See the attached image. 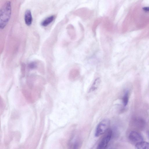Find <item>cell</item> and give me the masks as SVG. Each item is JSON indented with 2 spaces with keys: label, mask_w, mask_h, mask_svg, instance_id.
<instances>
[{
  "label": "cell",
  "mask_w": 149,
  "mask_h": 149,
  "mask_svg": "<svg viewBox=\"0 0 149 149\" xmlns=\"http://www.w3.org/2000/svg\"><path fill=\"white\" fill-rule=\"evenodd\" d=\"M11 2H6L0 10V28L3 29L8 22L11 16Z\"/></svg>",
  "instance_id": "6da1fadb"
},
{
  "label": "cell",
  "mask_w": 149,
  "mask_h": 149,
  "mask_svg": "<svg viewBox=\"0 0 149 149\" xmlns=\"http://www.w3.org/2000/svg\"><path fill=\"white\" fill-rule=\"evenodd\" d=\"M110 124V120L108 119H104L101 121L96 127L95 136L98 137L104 134L108 130Z\"/></svg>",
  "instance_id": "7a4b0ae2"
},
{
  "label": "cell",
  "mask_w": 149,
  "mask_h": 149,
  "mask_svg": "<svg viewBox=\"0 0 149 149\" xmlns=\"http://www.w3.org/2000/svg\"><path fill=\"white\" fill-rule=\"evenodd\" d=\"M112 132L111 130H109L107 133L102 138L98 145L97 149H104L107 146L111 138Z\"/></svg>",
  "instance_id": "3957f363"
},
{
  "label": "cell",
  "mask_w": 149,
  "mask_h": 149,
  "mask_svg": "<svg viewBox=\"0 0 149 149\" xmlns=\"http://www.w3.org/2000/svg\"><path fill=\"white\" fill-rule=\"evenodd\" d=\"M129 139L132 143L135 145L143 141V139L141 134L138 132L134 131L131 132L130 133Z\"/></svg>",
  "instance_id": "277c9868"
},
{
  "label": "cell",
  "mask_w": 149,
  "mask_h": 149,
  "mask_svg": "<svg viewBox=\"0 0 149 149\" xmlns=\"http://www.w3.org/2000/svg\"><path fill=\"white\" fill-rule=\"evenodd\" d=\"M24 21L26 24L28 26H30L32 22L33 18L31 10H27L25 13L24 16Z\"/></svg>",
  "instance_id": "5b68a950"
},
{
  "label": "cell",
  "mask_w": 149,
  "mask_h": 149,
  "mask_svg": "<svg viewBox=\"0 0 149 149\" xmlns=\"http://www.w3.org/2000/svg\"><path fill=\"white\" fill-rule=\"evenodd\" d=\"M80 75V72L79 70L77 69L73 68L72 69L69 73V78L72 80L77 79Z\"/></svg>",
  "instance_id": "8992f818"
},
{
  "label": "cell",
  "mask_w": 149,
  "mask_h": 149,
  "mask_svg": "<svg viewBox=\"0 0 149 149\" xmlns=\"http://www.w3.org/2000/svg\"><path fill=\"white\" fill-rule=\"evenodd\" d=\"M135 147L137 149H149V143L143 141L136 144Z\"/></svg>",
  "instance_id": "52a82bcc"
},
{
  "label": "cell",
  "mask_w": 149,
  "mask_h": 149,
  "mask_svg": "<svg viewBox=\"0 0 149 149\" xmlns=\"http://www.w3.org/2000/svg\"><path fill=\"white\" fill-rule=\"evenodd\" d=\"M55 18L54 15H52L47 17L41 22V26H47L53 21Z\"/></svg>",
  "instance_id": "ba28073f"
},
{
  "label": "cell",
  "mask_w": 149,
  "mask_h": 149,
  "mask_svg": "<svg viewBox=\"0 0 149 149\" xmlns=\"http://www.w3.org/2000/svg\"><path fill=\"white\" fill-rule=\"evenodd\" d=\"M100 78H97L94 81L89 91V92H93L96 90L98 88L100 83Z\"/></svg>",
  "instance_id": "9c48e42d"
},
{
  "label": "cell",
  "mask_w": 149,
  "mask_h": 149,
  "mask_svg": "<svg viewBox=\"0 0 149 149\" xmlns=\"http://www.w3.org/2000/svg\"><path fill=\"white\" fill-rule=\"evenodd\" d=\"M129 100V93L127 91L126 92L123 98V104L124 106L127 104Z\"/></svg>",
  "instance_id": "30bf717a"
},
{
  "label": "cell",
  "mask_w": 149,
  "mask_h": 149,
  "mask_svg": "<svg viewBox=\"0 0 149 149\" xmlns=\"http://www.w3.org/2000/svg\"><path fill=\"white\" fill-rule=\"evenodd\" d=\"M29 66L31 68H33L36 66V64L34 63H31L29 64Z\"/></svg>",
  "instance_id": "8fae6325"
},
{
  "label": "cell",
  "mask_w": 149,
  "mask_h": 149,
  "mask_svg": "<svg viewBox=\"0 0 149 149\" xmlns=\"http://www.w3.org/2000/svg\"><path fill=\"white\" fill-rule=\"evenodd\" d=\"M143 10L145 12H149V6L144 7L143 8Z\"/></svg>",
  "instance_id": "7c38bea8"
}]
</instances>
